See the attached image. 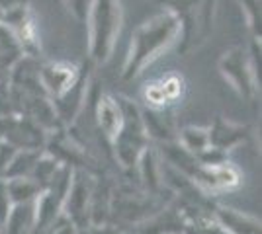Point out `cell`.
Wrapping results in <instances>:
<instances>
[{
	"instance_id": "6da1fadb",
	"label": "cell",
	"mask_w": 262,
	"mask_h": 234,
	"mask_svg": "<svg viewBox=\"0 0 262 234\" xmlns=\"http://www.w3.org/2000/svg\"><path fill=\"white\" fill-rule=\"evenodd\" d=\"M2 234H33L35 232V203H20L12 207L6 221L0 224Z\"/></svg>"
},
{
	"instance_id": "7a4b0ae2",
	"label": "cell",
	"mask_w": 262,
	"mask_h": 234,
	"mask_svg": "<svg viewBox=\"0 0 262 234\" xmlns=\"http://www.w3.org/2000/svg\"><path fill=\"white\" fill-rule=\"evenodd\" d=\"M180 86L182 80L176 76H168L166 80H161L159 84H153L151 88H147V100L155 103V106H163L168 103L170 100H174L180 94Z\"/></svg>"
},
{
	"instance_id": "3957f363",
	"label": "cell",
	"mask_w": 262,
	"mask_h": 234,
	"mask_svg": "<svg viewBox=\"0 0 262 234\" xmlns=\"http://www.w3.org/2000/svg\"><path fill=\"white\" fill-rule=\"evenodd\" d=\"M12 207H14V201H12L10 191H8V184L0 181V224L6 221V217L12 211Z\"/></svg>"
},
{
	"instance_id": "277c9868",
	"label": "cell",
	"mask_w": 262,
	"mask_h": 234,
	"mask_svg": "<svg viewBox=\"0 0 262 234\" xmlns=\"http://www.w3.org/2000/svg\"><path fill=\"white\" fill-rule=\"evenodd\" d=\"M80 234H92V230H90V228H84V230H80Z\"/></svg>"
},
{
	"instance_id": "5b68a950",
	"label": "cell",
	"mask_w": 262,
	"mask_h": 234,
	"mask_svg": "<svg viewBox=\"0 0 262 234\" xmlns=\"http://www.w3.org/2000/svg\"><path fill=\"white\" fill-rule=\"evenodd\" d=\"M0 234H2V230H0Z\"/></svg>"
}]
</instances>
